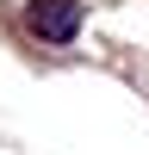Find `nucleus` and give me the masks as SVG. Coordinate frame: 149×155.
I'll use <instances>...</instances> for the list:
<instances>
[{"mask_svg":"<svg viewBox=\"0 0 149 155\" xmlns=\"http://www.w3.org/2000/svg\"><path fill=\"white\" fill-rule=\"evenodd\" d=\"M25 31L37 44H74L81 37V0H25Z\"/></svg>","mask_w":149,"mask_h":155,"instance_id":"1","label":"nucleus"}]
</instances>
